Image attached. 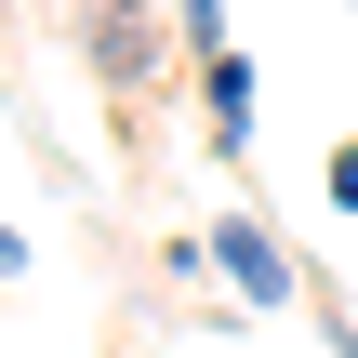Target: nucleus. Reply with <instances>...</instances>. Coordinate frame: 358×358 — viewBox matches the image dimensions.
Wrapping results in <instances>:
<instances>
[{"label": "nucleus", "instance_id": "6", "mask_svg": "<svg viewBox=\"0 0 358 358\" xmlns=\"http://www.w3.org/2000/svg\"><path fill=\"white\" fill-rule=\"evenodd\" d=\"M0 279H27V239H13V226H0Z\"/></svg>", "mask_w": 358, "mask_h": 358}, {"label": "nucleus", "instance_id": "5", "mask_svg": "<svg viewBox=\"0 0 358 358\" xmlns=\"http://www.w3.org/2000/svg\"><path fill=\"white\" fill-rule=\"evenodd\" d=\"M319 186H332V213H358V146H332V173H319Z\"/></svg>", "mask_w": 358, "mask_h": 358}, {"label": "nucleus", "instance_id": "4", "mask_svg": "<svg viewBox=\"0 0 358 358\" xmlns=\"http://www.w3.org/2000/svg\"><path fill=\"white\" fill-rule=\"evenodd\" d=\"M173 27H186V53H239L226 40V0H173Z\"/></svg>", "mask_w": 358, "mask_h": 358}, {"label": "nucleus", "instance_id": "2", "mask_svg": "<svg viewBox=\"0 0 358 358\" xmlns=\"http://www.w3.org/2000/svg\"><path fill=\"white\" fill-rule=\"evenodd\" d=\"M80 53H93V80H106V93H146L173 40L146 27V0H80Z\"/></svg>", "mask_w": 358, "mask_h": 358}, {"label": "nucleus", "instance_id": "1", "mask_svg": "<svg viewBox=\"0 0 358 358\" xmlns=\"http://www.w3.org/2000/svg\"><path fill=\"white\" fill-rule=\"evenodd\" d=\"M199 252H213V279H226L239 306H266V319L292 306V252H279V226H266V213H226Z\"/></svg>", "mask_w": 358, "mask_h": 358}, {"label": "nucleus", "instance_id": "3", "mask_svg": "<svg viewBox=\"0 0 358 358\" xmlns=\"http://www.w3.org/2000/svg\"><path fill=\"white\" fill-rule=\"evenodd\" d=\"M199 106H213V133H226V146H252V120H266V93H252V66H239V53H199Z\"/></svg>", "mask_w": 358, "mask_h": 358}]
</instances>
